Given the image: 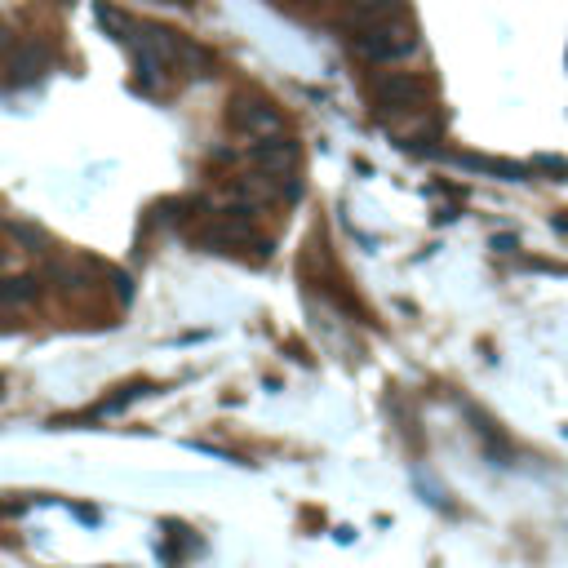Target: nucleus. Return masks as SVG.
<instances>
[{
  "mask_svg": "<svg viewBox=\"0 0 568 568\" xmlns=\"http://www.w3.org/2000/svg\"><path fill=\"white\" fill-rule=\"evenodd\" d=\"M351 49H356L365 63H404V58H413V54L422 49V36H418L408 14H396V18L356 27V32H351Z\"/></svg>",
  "mask_w": 568,
  "mask_h": 568,
  "instance_id": "f257e3e1",
  "label": "nucleus"
},
{
  "mask_svg": "<svg viewBox=\"0 0 568 568\" xmlns=\"http://www.w3.org/2000/svg\"><path fill=\"white\" fill-rule=\"evenodd\" d=\"M98 18H102V27L116 36V40H129V32L138 27L129 14H120V9H111V5H98Z\"/></svg>",
  "mask_w": 568,
  "mask_h": 568,
  "instance_id": "1a4fd4ad",
  "label": "nucleus"
},
{
  "mask_svg": "<svg viewBox=\"0 0 568 568\" xmlns=\"http://www.w3.org/2000/svg\"><path fill=\"white\" fill-rule=\"evenodd\" d=\"M427 94H431V85L422 76H413V71H391V76L373 80V98L382 107H391V111H418L427 102Z\"/></svg>",
  "mask_w": 568,
  "mask_h": 568,
  "instance_id": "f03ea898",
  "label": "nucleus"
},
{
  "mask_svg": "<svg viewBox=\"0 0 568 568\" xmlns=\"http://www.w3.org/2000/svg\"><path fill=\"white\" fill-rule=\"evenodd\" d=\"M232 125L240 134L249 138H271V134H284V120H280V111L263 98H232Z\"/></svg>",
  "mask_w": 568,
  "mask_h": 568,
  "instance_id": "7ed1b4c3",
  "label": "nucleus"
},
{
  "mask_svg": "<svg viewBox=\"0 0 568 568\" xmlns=\"http://www.w3.org/2000/svg\"><path fill=\"white\" fill-rule=\"evenodd\" d=\"M173 5H196V0H173Z\"/></svg>",
  "mask_w": 568,
  "mask_h": 568,
  "instance_id": "9d476101",
  "label": "nucleus"
},
{
  "mask_svg": "<svg viewBox=\"0 0 568 568\" xmlns=\"http://www.w3.org/2000/svg\"><path fill=\"white\" fill-rule=\"evenodd\" d=\"M404 14V0H346V27H368V23H382V18H396Z\"/></svg>",
  "mask_w": 568,
  "mask_h": 568,
  "instance_id": "423d86ee",
  "label": "nucleus"
},
{
  "mask_svg": "<svg viewBox=\"0 0 568 568\" xmlns=\"http://www.w3.org/2000/svg\"><path fill=\"white\" fill-rule=\"evenodd\" d=\"M9 235H14L27 253H45V249H49V235L40 232L36 222H23V218H14V222H9Z\"/></svg>",
  "mask_w": 568,
  "mask_h": 568,
  "instance_id": "6e6552de",
  "label": "nucleus"
},
{
  "mask_svg": "<svg viewBox=\"0 0 568 568\" xmlns=\"http://www.w3.org/2000/svg\"><path fill=\"white\" fill-rule=\"evenodd\" d=\"M36 302H40L36 275H5L0 280V306H36Z\"/></svg>",
  "mask_w": 568,
  "mask_h": 568,
  "instance_id": "0eeeda50",
  "label": "nucleus"
},
{
  "mask_svg": "<svg viewBox=\"0 0 568 568\" xmlns=\"http://www.w3.org/2000/svg\"><path fill=\"white\" fill-rule=\"evenodd\" d=\"M45 71H49V49L36 45V40H23V45L9 54V63H5V80H9V85H32Z\"/></svg>",
  "mask_w": 568,
  "mask_h": 568,
  "instance_id": "39448f33",
  "label": "nucleus"
},
{
  "mask_svg": "<svg viewBox=\"0 0 568 568\" xmlns=\"http://www.w3.org/2000/svg\"><path fill=\"white\" fill-rule=\"evenodd\" d=\"M249 165L258 169V173H267V178H284V173H294V165H298V147L284 134L258 138L249 147Z\"/></svg>",
  "mask_w": 568,
  "mask_h": 568,
  "instance_id": "20e7f679",
  "label": "nucleus"
}]
</instances>
